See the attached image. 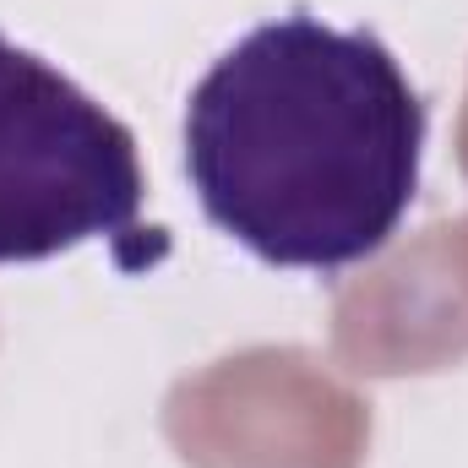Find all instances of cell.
I'll return each instance as SVG.
<instances>
[{"label":"cell","mask_w":468,"mask_h":468,"mask_svg":"<svg viewBox=\"0 0 468 468\" xmlns=\"http://www.w3.org/2000/svg\"><path fill=\"white\" fill-rule=\"evenodd\" d=\"M425 99L398 55L311 11L250 27L186 104L202 213L267 267L370 261L420 197Z\"/></svg>","instance_id":"1"},{"label":"cell","mask_w":468,"mask_h":468,"mask_svg":"<svg viewBox=\"0 0 468 468\" xmlns=\"http://www.w3.org/2000/svg\"><path fill=\"white\" fill-rule=\"evenodd\" d=\"M136 136L66 71L0 38V267L115 245L147 267Z\"/></svg>","instance_id":"2"}]
</instances>
